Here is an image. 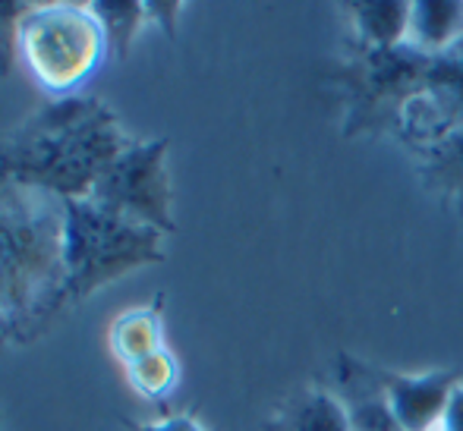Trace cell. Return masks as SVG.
<instances>
[{"label": "cell", "mask_w": 463, "mask_h": 431, "mask_svg": "<svg viewBox=\"0 0 463 431\" xmlns=\"http://www.w3.org/2000/svg\"><path fill=\"white\" fill-rule=\"evenodd\" d=\"M63 199L0 176V352L35 343L67 309Z\"/></svg>", "instance_id": "6da1fadb"}, {"label": "cell", "mask_w": 463, "mask_h": 431, "mask_svg": "<svg viewBox=\"0 0 463 431\" xmlns=\"http://www.w3.org/2000/svg\"><path fill=\"white\" fill-rule=\"evenodd\" d=\"M129 145L133 136L101 98H54L0 136V176L57 199H89L98 176Z\"/></svg>", "instance_id": "7a4b0ae2"}, {"label": "cell", "mask_w": 463, "mask_h": 431, "mask_svg": "<svg viewBox=\"0 0 463 431\" xmlns=\"http://www.w3.org/2000/svg\"><path fill=\"white\" fill-rule=\"evenodd\" d=\"M165 233L129 220L92 199H63V299L80 305L95 290L127 277L136 267L161 265Z\"/></svg>", "instance_id": "3957f363"}, {"label": "cell", "mask_w": 463, "mask_h": 431, "mask_svg": "<svg viewBox=\"0 0 463 431\" xmlns=\"http://www.w3.org/2000/svg\"><path fill=\"white\" fill-rule=\"evenodd\" d=\"M432 67L435 57L410 44L391 51L350 48L344 61L325 70V80L344 101V136H401L403 114L429 86Z\"/></svg>", "instance_id": "277c9868"}, {"label": "cell", "mask_w": 463, "mask_h": 431, "mask_svg": "<svg viewBox=\"0 0 463 431\" xmlns=\"http://www.w3.org/2000/svg\"><path fill=\"white\" fill-rule=\"evenodd\" d=\"M108 38L89 4L44 0L29 4L19 19L16 57L44 91L63 95L95 73Z\"/></svg>", "instance_id": "5b68a950"}, {"label": "cell", "mask_w": 463, "mask_h": 431, "mask_svg": "<svg viewBox=\"0 0 463 431\" xmlns=\"http://www.w3.org/2000/svg\"><path fill=\"white\" fill-rule=\"evenodd\" d=\"M167 139H133L114 164L98 176L89 199L129 220L148 224L161 233L177 230L174 220V186L167 173Z\"/></svg>", "instance_id": "8992f818"}, {"label": "cell", "mask_w": 463, "mask_h": 431, "mask_svg": "<svg viewBox=\"0 0 463 431\" xmlns=\"http://www.w3.org/2000/svg\"><path fill=\"white\" fill-rule=\"evenodd\" d=\"M375 378L403 431H435V426L441 428L448 397L460 384V375L451 369L426 371V375H401V371L375 365Z\"/></svg>", "instance_id": "52a82bcc"}, {"label": "cell", "mask_w": 463, "mask_h": 431, "mask_svg": "<svg viewBox=\"0 0 463 431\" xmlns=\"http://www.w3.org/2000/svg\"><path fill=\"white\" fill-rule=\"evenodd\" d=\"M335 400L341 403L350 431H403L375 378V365L344 350L335 359Z\"/></svg>", "instance_id": "ba28073f"}, {"label": "cell", "mask_w": 463, "mask_h": 431, "mask_svg": "<svg viewBox=\"0 0 463 431\" xmlns=\"http://www.w3.org/2000/svg\"><path fill=\"white\" fill-rule=\"evenodd\" d=\"M410 10L407 0H360V4H344L354 29V48L363 51H391L407 44L410 32Z\"/></svg>", "instance_id": "9c48e42d"}, {"label": "cell", "mask_w": 463, "mask_h": 431, "mask_svg": "<svg viewBox=\"0 0 463 431\" xmlns=\"http://www.w3.org/2000/svg\"><path fill=\"white\" fill-rule=\"evenodd\" d=\"M463 42V0H416L407 44L426 57H445Z\"/></svg>", "instance_id": "30bf717a"}, {"label": "cell", "mask_w": 463, "mask_h": 431, "mask_svg": "<svg viewBox=\"0 0 463 431\" xmlns=\"http://www.w3.org/2000/svg\"><path fill=\"white\" fill-rule=\"evenodd\" d=\"M420 180L432 199L454 214H463V126L435 145L420 148Z\"/></svg>", "instance_id": "8fae6325"}, {"label": "cell", "mask_w": 463, "mask_h": 431, "mask_svg": "<svg viewBox=\"0 0 463 431\" xmlns=\"http://www.w3.org/2000/svg\"><path fill=\"white\" fill-rule=\"evenodd\" d=\"M262 431H350L347 416L331 390L303 388L275 409Z\"/></svg>", "instance_id": "7c38bea8"}, {"label": "cell", "mask_w": 463, "mask_h": 431, "mask_svg": "<svg viewBox=\"0 0 463 431\" xmlns=\"http://www.w3.org/2000/svg\"><path fill=\"white\" fill-rule=\"evenodd\" d=\"M161 309H165V299L158 293L152 305L129 309L110 322L108 343L110 352L117 356V362L129 365L136 359L148 356V352L165 350V318H161Z\"/></svg>", "instance_id": "4fadbf2b"}, {"label": "cell", "mask_w": 463, "mask_h": 431, "mask_svg": "<svg viewBox=\"0 0 463 431\" xmlns=\"http://www.w3.org/2000/svg\"><path fill=\"white\" fill-rule=\"evenodd\" d=\"M92 13L98 16L104 29V38H108V48L114 51V57L127 61L129 48H133V38L139 35L142 25L152 23V10L148 4H133V0H123V4H108V0H95Z\"/></svg>", "instance_id": "5bb4252c"}, {"label": "cell", "mask_w": 463, "mask_h": 431, "mask_svg": "<svg viewBox=\"0 0 463 431\" xmlns=\"http://www.w3.org/2000/svg\"><path fill=\"white\" fill-rule=\"evenodd\" d=\"M123 375H127V384L146 400L158 403L165 397H171V390L177 388L180 381V365L174 359V352L167 350H155L148 356L136 359V362L123 365Z\"/></svg>", "instance_id": "9a60e30c"}, {"label": "cell", "mask_w": 463, "mask_h": 431, "mask_svg": "<svg viewBox=\"0 0 463 431\" xmlns=\"http://www.w3.org/2000/svg\"><path fill=\"white\" fill-rule=\"evenodd\" d=\"M25 10L29 4H0V76H10L16 61V32Z\"/></svg>", "instance_id": "2e32d148"}, {"label": "cell", "mask_w": 463, "mask_h": 431, "mask_svg": "<svg viewBox=\"0 0 463 431\" xmlns=\"http://www.w3.org/2000/svg\"><path fill=\"white\" fill-rule=\"evenodd\" d=\"M120 426L127 431H205L193 413L167 416V419H161V422H136V419H129V416H120Z\"/></svg>", "instance_id": "e0dca14e"}, {"label": "cell", "mask_w": 463, "mask_h": 431, "mask_svg": "<svg viewBox=\"0 0 463 431\" xmlns=\"http://www.w3.org/2000/svg\"><path fill=\"white\" fill-rule=\"evenodd\" d=\"M148 10H152V23H158L165 29V35H177V16L184 10V4H177V0H165V4L148 0Z\"/></svg>", "instance_id": "ac0fdd59"}, {"label": "cell", "mask_w": 463, "mask_h": 431, "mask_svg": "<svg viewBox=\"0 0 463 431\" xmlns=\"http://www.w3.org/2000/svg\"><path fill=\"white\" fill-rule=\"evenodd\" d=\"M439 431H463V381L451 390V397H448V407H445V416H441Z\"/></svg>", "instance_id": "d6986e66"}, {"label": "cell", "mask_w": 463, "mask_h": 431, "mask_svg": "<svg viewBox=\"0 0 463 431\" xmlns=\"http://www.w3.org/2000/svg\"><path fill=\"white\" fill-rule=\"evenodd\" d=\"M0 431H4V428H0Z\"/></svg>", "instance_id": "ffe728a7"}]
</instances>
